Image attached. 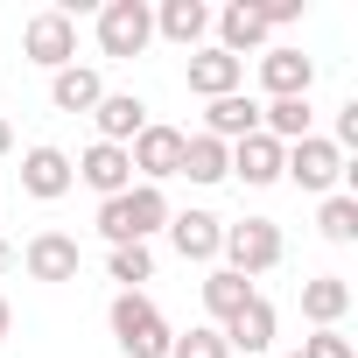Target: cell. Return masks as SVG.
Returning <instances> with one entry per match:
<instances>
[{"label":"cell","instance_id":"cell-8","mask_svg":"<svg viewBox=\"0 0 358 358\" xmlns=\"http://www.w3.org/2000/svg\"><path fill=\"white\" fill-rule=\"evenodd\" d=\"M71 169H78V183H85V190H99V204L120 197V190H134V162H127V148H113V141H92Z\"/></svg>","mask_w":358,"mask_h":358},{"label":"cell","instance_id":"cell-32","mask_svg":"<svg viewBox=\"0 0 358 358\" xmlns=\"http://www.w3.org/2000/svg\"><path fill=\"white\" fill-rule=\"evenodd\" d=\"M8 267H15V246H8V239H0V274H8Z\"/></svg>","mask_w":358,"mask_h":358},{"label":"cell","instance_id":"cell-23","mask_svg":"<svg viewBox=\"0 0 358 358\" xmlns=\"http://www.w3.org/2000/svg\"><path fill=\"white\" fill-rule=\"evenodd\" d=\"M183 176L190 183H225L232 176V148L211 134H183Z\"/></svg>","mask_w":358,"mask_h":358},{"label":"cell","instance_id":"cell-22","mask_svg":"<svg viewBox=\"0 0 358 358\" xmlns=\"http://www.w3.org/2000/svg\"><path fill=\"white\" fill-rule=\"evenodd\" d=\"M253 295H260V288H253L246 274H232V267H211V274H204V309L218 316V330H225V323H232Z\"/></svg>","mask_w":358,"mask_h":358},{"label":"cell","instance_id":"cell-27","mask_svg":"<svg viewBox=\"0 0 358 358\" xmlns=\"http://www.w3.org/2000/svg\"><path fill=\"white\" fill-rule=\"evenodd\" d=\"M169 358H232V351H225V337H218V323H197V330H176V344H169Z\"/></svg>","mask_w":358,"mask_h":358},{"label":"cell","instance_id":"cell-13","mask_svg":"<svg viewBox=\"0 0 358 358\" xmlns=\"http://www.w3.org/2000/svg\"><path fill=\"white\" fill-rule=\"evenodd\" d=\"M169 239H176L183 260H218L225 218H218V211H169Z\"/></svg>","mask_w":358,"mask_h":358},{"label":"cell","instance_id":"cell-30","mask_svg":"<svg viewBox=\"0 0 358 358\" xmlns=\"http://www.w3.org/2000/svg\"><path fill=\"white\" fill-rule=\"evenodd\" d=\"M8 330H15V309H8V295H0V344H8Z\"/></svg>","mask_w":358,"mask_h":358},{"label":"cell","instance_id":"cell-31","mask_svg":"<svg viewBox=\"0 0 358 358\" xmlns=\"http://www.w3.org/2000/svg\"><path fill=\"white\" fill-rule=\"evenodd\" d=\"M8 148H15V127H8V120H0V155H8Z\"/></svg>","mask_w":358,"mask_h":358},{"label":"cell","instance_id":"cell-10","mask_svg":"<svg viewBox=\"0 0 358 358\" xmlns=\"http://www.w3.org/2000/svg\"><path fill=\"white\" fill-rule=\"evenodd\" d=\"M260 85H267V99H309V85H316V57H302L295 43H281V50L260 57Z\"/></svg>","mask_w":358,"mask_h":358},{"label":"cell","instance_id":"cell-16","mask_svg":"<svg viewBox=\"0 0 358 358\" xmlns=\"http://www.w3.org/2000/svg\"><path fill=\"white\" fill-rule=\"evenodd\" d=\"M211 22H218V50H225V57H239V64H246V50H260V43H267V15L253 8V0H232V8H225V15H211Z\"/></svg>","mask_w":358,"mask_h":358},{"label":"cell","instance_id":"cell-1","mask_svg":"<svg viewBox=\"0 0 358 358\" xmlns=\"http://www.w3.org/2000/svg\"><path fill=\"white\" fill-rule=\"evenodd\" d=\"M99 232L113 246H148L155 232H169V197L148 190V183H134V190H120V197L99 204Z\"/></svg>","mask_w":358,"mask_h":358},{"label":"cell","instance_id":"cell-15","mask_svg":"<svg viewBox=\"0 0 358 358\" xmlns=\"http://www.w3.org/2000/svg\"><path fill=\"white\" fill-rule=\"evenodd\" d=\"M232 176L246 190H267V183H281V141H267V134H246V141H232Z\"/></svg>","mask_w":358,"mask_h":358},{"label":"cell","instance_id":"cell-24","mask_svg":"<svg viewBox=\"0 0 358 358\" xmlns=\"http://www.w3.org/2000/svg\"><path fill=\"white\" fill-rule=\"evenodd\" d=\"M260 134L281 141V148L309 141V99H267V106H260Z\"/></svg>","mask_w":358,"mask_h":358},{"label":"cell","instance_id":"cell-25","mask_svg":"<svg viewBox=\"0 0 358 358\" xmlns=\"http://www.w3.org/2000/svg\"><path fill=\"white\" fill-rule=\"evenodd\" d=\"M316 232H323L330 246H351V239H358V197H351V190H330L323 211H316Z\"/></svg>","mask_w":358,"mask_h":358},{"label":"cell","instance_id":"cell-9","mask_svg":"<svg viewBox=\"0 0 358 358\" xmlns=\"http://www.w3.org/2000/svg\"><path fill=\"white\" fill-rule=\"evenodd\" d=\"M22 190H29V197H43V204L71 197V190H78L71 155H64V148H50V141H43V148H29V155H22Z\"/></svg>","mask_w":358,"mask_h":358},{"label":"cell","instance_id":"cell-4","mask_svg":"<svg viewBox=\"0 0 358 358\" xmlns=\"http://www.w3.org/2000/svg\"><path fill=\"white\" fill-rule=\"evenodd\" d=\"M281 176H288V183L295 190H309V197H330L337 183H344V155L323 141V134H309V141H295V148H281Z\"/></svg>","mask_w":358,"mask_h":358},{"label":"cell","instance_id":"cell-2","mask_svg":"<svg viewBox=\"0 0 358 358\" xmlns=\"http://www.w3.org/2000/svg\"><path fill=\"white\" fill-rule=\"evenodd\" d=\"M113 344L127 351V358H169V344H176V330L162 323V309L148 302V295H113Z\"/></svg>","mask_w":358,"mask_h":358},{"label":"cell","instance_id":"cell-26","mask_svg":"<svg viewBox=\"0 0 358 358\" xmlns=\"http://www.w3.org/2000/svg\"><path fill=\"white\" fill-rule=\"evenodd\" d=\"M106 274L120 281V295H141V281H155V246H113Z\"/></svg>","mask_w":358,"mask_h":358},{"label":"cell","instance_id":"cell-20","mask_svg":"<svg viewBox=\"0 0 358 358\" xmlns=\"http://www.w3.org/2000/svg\"><path fill=\"white\" fill-rule=\"evenodd\" d=\"M204 134L211 141H246V134H260V99H246V92H232V99H211V113H204Z\"/></svg>","mask_w":358,"mask_h":358},{"label":"cell","instance_id":"cell-11","mask_svg":"<svg viewBox=\"0 0 358 358\" xmlns=\"http://www.w3.org/2000/svg\"><path fill=\"white\" fill-rule=\"evenodd\" d=\"M22 267H29L36 281H78L85 253H78V239H71V232H36V239L22 246Z\"/></svg>","mask_w":358,"mask_h":358},{"label":"cell","instance_id":"cell-29","mask_svg":"<svg viewBox=\"0 0 358 358\" xmlns=\"http://www.w3.org/2000/svg\"><path fill=\"white\" fill-rule=\"evenodd\" d=\"M260 15H267V29H288V22H302V0H267Z\"/></svg>","mask_w":358,"mask_h":358},{"label":"cell","instance_id":"cell-7","mask_svg":"<svg viewBox=\"0 0 358 358\" xmlns=\"http://www.w3.org/2000/svg\"><path fill=\"white\" fill-rule=\"evenodd\" d=\"M22 50H29V64H43V71L57 78L64 64H78V22H71L64 8H43V15H29Z\"/></svg>","mask_w":358,"mask_h":358},{"label":"cell","instance_id":"cell-6","mask_svg":"<svg viewBox=\"0 0 358 358\" xmlns=\"http://www.w3.org/2000/svg\"><path fill=\"white\" fill-rule=\"evenodd\" d=\"M127 162L141 169V183H148V190H162L169 176H183V127H162V120H148V127L134 134Z\"/></svg>","mask_w":358,"mask_h":358},{"label":"cell","instance_id":"cell-12","mask_svg":"<svg viewBox=\"0 0 358 358\" xmlns=\"http://www.w3.org/2000/svg\"><path fill=\"white\" fill-rule=\"evenodd\" d=\"M239 78H246V64H239V57H225L218 43L190 50V92H197V99H232V92H239Z\"/></svg>","mask_w":358,"mask_h":358},{"label":"cell","instance_id":"cell-18","mask_svg":"<svg viewBox=\"0 0 358 358\" xmlns=\"http://www.w3.org/2000/svg\"><path fill=\"white\" fill-rule=\"evenodd\" d=\"M274 330H281L274 302H267V295H253V302H246V309H239L218 337H225V351H267V344H274Z\"/></svg>","mask_w":358,"mask_h":358},{"label":"cell","instance_id":"cell-14","mask_svg":"<svg viewBox=\"0 0 358 358\" xmlns=\"http://www.w3.org/2000/svg\"><path fill=\"white\" fill-rule=\"evenodd\" d=\"M155 36H169L176 50H204L211 8H204V0H162V8H155Z\"/></svg>","mask_w":358,"mask_h":358},{"label":"cell","instance_id":"cell-3","mask_svg":"<svg viewBox=\"0 0 358 358\" xmlns=\"http://www.w3.org/2000/svg\"><path fill=\"white\" fill-rule=\"evenodd\" d=\"M281 253H288V246H281V225H274V218H239V225H225V239H218V260H225L232 274H246V281H253V274H274Z\"/></svg>","mask_w":358,"mask_h":358},{"label":"cell","instance_id":"cell-19","mask_svg":"<svg viewBox=\"0 0 358 358\" xmlns=\"http://www.w3.org/2000/svg\"><path fill=\"white\" fill-rule=\"evenodd\" d=\"M99 99H106V78H99L92 64H64V71L50 78V106H57V113H92Z\"/></svg>","mask_w":358,"mask_h":358},{"label":"cell","instance_id":"cell-21","mask_svg":"<svg viewBox=\"0 0 358 358\" xmlns=\"http://www.w3.org/2000/svg\"><path fill=\"white\" fill-rule=\"evenodd\" d=\"M344 309H351V281H344V274H316V281H302V316H309L316 330H337Z\"/></svg>","mask_w":358,"mask_h":358},{"label":"cell","instance_id":"cell-17","mask_svg":"<svg viewBox=\"0 0 358 358\" xmlns=\"http://www.w3.org/2000/svg\"><path fill=\"white\" fill-rule=\"evenodd\" d=\"M92 120H99V141H113V148H134V134L148 127V106H141L134 92H106V99L92 106Z\"/></svg>","mask_w":358,"mask_h":358},{"label":"cell","instance_id":"cell-28","mask_svg":"<svg viewBox=\"0 0 358 358\" xmlns=\"http://www.w3.org/2000/svg\"><path fill=\"white\" fill-rule=\"evenodd\" d=\"M295 358H351V337H337V330H309Z\"/></svg>","mask_w":358,"mask_h":358},{"label":"cell","instance_id":"cell-5","mask_svg":"<svg viewBox=\"0 0 358 358\" xmlns=\"http://www.w3.org/2000/svg\"><path fill=\"white\" fill-rule=\"evenodd\" d=\"M155 43V8L148 0H106L99 8V50L106 57H141Z\"/></svg>","mask_w":358,"mask_h":358}]
</instances>
